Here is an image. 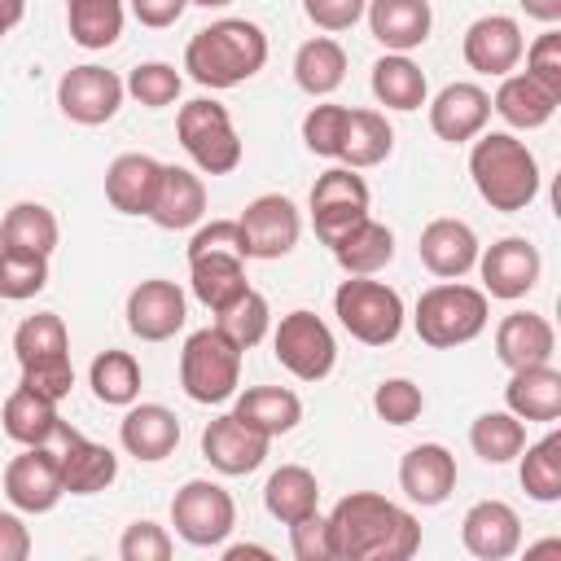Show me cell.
I'll return each instance as SVG.
<instances>
[{
  "label": "cell",
  "mask_w": 561,
  "mask_h": 561,
  "mask_svg": "<svg viewBox=\"0 0 561 561\" xmlns=\"http://www.w3.org/2000/svg\"><path fill=\"white\" fill-rule=\"evenodd\" d=\"M324 522L333 561H408L421 548V522L377 491L342 495Z\"/></svg>",
  "instance_id": "obj_1"
},
{
  "label": "cell",
  "mask_w": 561,
  "mask_h": 561,
  "mask_svg": "<svg viewBox=\"0 0 561 561\" xmlns=\"http://www.w3.org/2000/svg\"><path fill=\"white\" fill-rule=\"evenodd\" d=\"M267 66V35L259 22L245 18H219L202 26L184 48V70L193 83L224 92L245 79H254Z\"/></svg>",
  "instance_id": "obj_2"
},
{
  "label": "cell",
  "mask_w": 561,
  "mask_h": 561,
  "mask_svg": "<svg viewBox=\"0 0 561 561\" xmlns=\"http://www.w3.org/2000/svg\"><path fill=\"white\" fill-rule=\"evenodd\" d=\"M469 175L491 210L517 215L539 197V162L513 131H478L469 149Z\"/></svg>",
  "instance_id": "obj_3"
},
{
  "label": "cell",
  "mask_w": 561,
  "mask_h": 561,
  "mask_svg": "<svg viewBox=\"0 0 561 561\" xmlns=\"http://www.w3.org/2000/svg\"><path fill=\"white\" fill-rule=\"evenodd\" d=\"M486 320H491V298L473 285H460V280L430 285L416 298V311H412L416 337L434 351H451V346L473 342L486 329Z\"/></svg>",
  "instance_id": "obj_4"
},
{
  "label": "cell",
  "mask_w": 561,
  "mask_h": 561,
  "mask_svg": "<svg viewBox=\"0 0 561 561\" xmlns=\"http://www.w3.org/2000/svg\"><path fill=\"white\" fill-rule=\"evenodd\" d=\"M13 355L22 364V386L66 399L75 386V364H70V333L57 311H35L13 329Z\"/></svg>",
  "instance_id": "obj_5"
},
{
  "label": "cell",
  "mask_w": 561,
  "mask_h": 561,
  "mask_svg": "<svg viewBox=\"0 0 561 561\" xmlns=\"http://www.w3.org/2000/svg\"><path fill=\"white\" fill-rule=\"evenodd\" d=\"M333 316L337 324L364 342V346H390L403 333V298L386 280L373 276H346L333 294Z\"/></svg>",
  "instance_id": "obj_6"
},
{
  "label": "cell",
  "mask_w": 561,
  "mask_h": 561,
  "mask_svg": "<svg viewBox=\"0 0 561 561\" xmlns=\"http://www.w3.org/2000/svg\"><path fill=\"white\" fill-rule=\"evenodd\" d=\"M175 136L184 145V153L193 158V167L202 175H228L241 167V136L228 118V110L210 96L184 101L175 114Z\"/></svg>",
  "instance_id": "obj_7"
},
{
  "label": "cell",
  "mask_w": 561,
  "mask_h": 561,
  "mask_svg": "<svg viewBox=\"0 0 561 561\" xmlns=\"http://www.w3.org/2000/svg\"><path fill=\"white\" fill-rule=\"evenodd\" d=\"M180 386L193 403H228L241 386V351L215 324L188 333L180 351Z\"/></svg>",
  "instance_id": "obj_8"
},
{
  "label": "cell",
  "mask_w": 561,
  "mask_h": 561,
  "mask_svg": "<svg viewBox=\"0 0 561 561\" xmlns=\"http://www.w3.org/2000/svg\"><path fill=\"white\" fill-rule=\"evenodd\" d=\"M171 526L193 548H219L237 526V504L219 482L188 478L171 500Z\"/></svg>",
  "instance_id": "obj_9"
},
{
  "label": "cell",
  "mask_w": 561,
  "mask_h": 561,
  "mask_svg": "<svg viewBox=\"0 0 561 561\" xmlns=\"http://www.w3.org/2000/svg\"><path fill=\"white\" fill-rule=\"evenodd\" d=\"M272 355L285 373H294L298 381H324L337 364V342L329 333V324L316 311H289L280 316L276 333H272Z\"/></svg>",
  "instance_id": "obj_10"
},
{
  "label": "cell",
  "mask_w": 561,
  "mask_h": 561,
  "mask_svg": "<svg viewBox=\"0 0 561 561\" xmlns=\"http://www.w3.org/2000/svg\"><path fill=\"white\" fill-rule=\"evenodd\" d=\"M368 215V184L351 167H329L311 184V228L324 245H333L346 228H355Z\"/></svg>",
  "instance_id": "obj_11"
},
{
  "label": "cell",
  "mask_w": 561,
  "mask_h": 561,
  "mask_svg": "<svg viewBox=\"0 0 561 561\" xmlns=\"http://www.w3.org/2000/svg\"><path fill=\"white\" fill-rule=\"evenodd\" d=\"M237 228H241L245 259H285L302 237V215L285 193H259L241 210Z\"/></svg>",
  "instance_id": "obj_12"
},
{
  "label": "cell",
  "mask_w": 561,
  "mask_h": 561,
  "mask_svg": "<svg viewBox=\"0 0 561 561\" xmlns=\"http://www.w3.org/2000/svg\"><path fill=\"white\" fill-rule=\"evenodd\" d=\"M123 96H127V88H123V79L114 75V70H105V66H70L61 79H57V105H61V114L70 118V123H79V127H101V123H110L114 114H118V105H123Z\"/></svg>",
  "instance_id": "obj_13"
},
{
  "label": "cell",
  "mask_w": 561,
  "mask_h": 561,
  "mask_svg": "<svg viewBox=\"0 0 561 561\" xmlns=\"http://www.w3.org/2000/svg\"><path fill=\"white\" fill-rule=\"evenodd\" d=\"M482 272V294L486 298H504V302H517L526 298L535 285H539V272H543V254L539 245H530L526 237H500L495 245L478 250V263Z\"/></svg>",
  "instance_id": "obj_14"
},
{
  "label": "cell",
  "mask_w": 561,
  "mask_h": 561,
  "mask_svg": "<svg viewBox=\"0 0 561 561\" xmlns=\"http://www.w3.org/2000/svg\"><path fill=\"white\" fill-rule=\"evenodd\" d=\"M48 447H53V456H57L61 491H66V495H96V491H105V486L118 478V456H114L105 443L83 438V434L70 430L66 421L57 425V434H53Z\"/></svg>",
  "instance_id": "obj_15"
},
{
  "label": "cell",
  "mask_w": 561,
  "mask_h": 561,
  "mask_svg": "<svg viewBox=\"0 0 561 561\" xmlns=\"http://www.w3.org/2000/svg\"><path fill=\"white\" fill-rule=\"evenodd\" d=\"M460 53H465V66L478 70V75H491V79H504L517 70L522 53H526V35L517 26V18L508 13H482L478 22H469L465 39H460Z\"/></svg>",
  "instance_id": "obj_16"
},
{
  "label": "cell",
  "mask_w": 561,
  "mask_h": 561,
  "mask_svg": "<svg viewBox=\"0 0 561 561\" xmlns=\"http://www.w3.org/2000/svg\"><path fill=\"white\" fill-rule=\"evenodd\" d=\"M127 329L140 337V342H167L184 329L188 320V298L175 280H162V276H149L140 280L131 294H127Z\"/></svg>",
  "instance_id": "obj_17"
},
{
  "label": "cell",
  "mask_w": 561,
  "mask_h": 561,
  "mask_svg": "<svg viewBox=\"0 0 561 561\" xmlns=\"http://www.w3.org/2000/svg\"><path fill=\"white\" fill-rule=\"evenodd\" d=\"M4 495L18 513H53L61 491V469L53 447H22L4 465Z\"/></svg>",
  "instance_id": "obj_18"
},
{
  "label": "cell",
  "mask_w": 561,
  "mask_h": 561,
  "mask_svg": "<svg viewBox=\"0 0 561 561\" xmlns=\"http://www.w3.org/2000/svg\"><path fill=\"white\" fill-rule=\"evenodd\" d=\"M267 447H272V438L250 430L237 412H224V416L206 421V430H202V456L210 460V469H219L228 478L254 473L267 460Z\"/></svg>",
  "instance_id": "obj_19"
},
{
  "label": "cell",
  "mask_w": 561,
  "mask_h": 561,
  "mask_svg": "<svg viewBox=\"0 0 561 561\" xmlns=\"http://www.w3.org/2000/svg\"><path fill=\"white\" fill-rule=\"evenodd\" d=\"M478 232L465 224V219H430L421 228V241H416V254L425 263L430 276L438 280H460L465 272H473L478 263Z\"/></svg>",
  "instance_id": "obj_20"
},
{
  "label": "cell",
  "mask_w": 561,
  "mask_h": 561,
  "mask_svg": "<svg viewBox=\"0 0 561 561\" xmlns=\"http://www.w3.org/2000/svg\"><path fill=\"white\" fill-rule=\"evenodd\" d=\"M460 539L478 561H504L522 548V517L504 500H478L460 517Z\"/></svg>",
  "instance_id": "obj_21"
},
{
  "label": "cell",
  "mask_w": 561,
  "mask_h": 561,
  "mask_svg": "<svg viewBox=\"0 0 561 561\" xmlns=\"http://www.w3.org/2000/svg\"><path fill=\"white\" fill-rule=\"evenodd\" d=\"M399 491L421 508H438L456 491V456L443 443L408 447L399 460Z\"/></svg>",
  "instance_id": "obj_22"
},
{
  "label": "cell",
  "mask_w": 561,
  "mask_h": 561,
  "mask_svg": "<svg viewBox=\"0 0 561 561\" xmlns=\"http://www.w3.org/2000/svg\"><path fill=\"white\" fill-rule=\"evenodd\" d=\"M491 123V96L478 83H447L430 101V127L447 145H469Z\"/></svg>",
  "instance_id": "obj_23"
},
{
  "label": "cell",
  "mask_w": 561,
  "mask_h": 561,
  "mask_svg": "<svg viewBox=\"0 0 561 561\" xmlns=\"http://www.w3.org/2000/svg\"><path fill=\"white\" fill-rule=\"evenodd\" d=\"M118 443L127 456L158 465L180 443V416L162 403H127V416L118 421Z\"/></svg>",
  "instance_id": "obj_24"
},
{
  "label": "cell",
  "mask_w": 561,
  "mask_h": 561,
  "mask_svg": "<svg viewBox=\"0 0 561 561\" xmlns=\"http://www.w3.org/2000/svg\"><path fill=\"white\" fill-rule=\"evenodd\" d=\"M364 18H368L373 39L386 53H412V48H421L430 39V26H434L430 0H368Z\"/></svg>",
  "instance_id": "obj_25"
},
{
  "label": "cell",
  "mask_w": 561,
  "mask_h": 561,
  "mask_svg": "<svg viewBox=\"0 0 561 561\" xmlns=\"http://www.w3.org/2000/svg\"><path fill=\"white\" fill-rule=\"evenodd\" d=\"M206 215V184L197 171L188 167H167L162 162V180H158V193H153V206H149V219L167 232H184L193 224H202Z\"/></svg>",
  "instance_id": "obj_26"
},
{
  "label": "cell",
  "mask_w": 561,
  "mask_h": 561,
  "mask_svg": "<svg viewBox=\"0 0 561 561\" xmlns=\"http://www.w3.org/2000/svg\"><path fill=\"white\" fill-rule=\"evenodd\" d=\"M557 351V333L548 324V316L539 311H508L495 324V359L513 373L526 364H548Z\"/></svg>",
  "instance_id": "obj_27"
},
{
  "label": "cell",
  "mask_w": 561,
  "mask_h": 561,
  "mask_svg": "<svg viewBox=\"0 0 561 561\" xmlns=\"http://www.w3.org/2000/svg\"><path fill=\"white\" fill-rule=\"evenodd\" d=\"M504 408L517 416V421H539V425H552L561 416V373L548 364H526V368H513L508 386H504Z\"/></svg>",
  "instance_id": "obj_28"
},
{
  "label": "cell",
  "mask_w": 561,
  "mask_h": 561,
  "mask_svg": "<svg viewBox=\"0 0 561 561\" xmlns=\"http://www.w3.org/2000/svg\"><path fill=\"white\" fill-rule=\"evenodd\" d=\"M162 180V162L149 153H118L105 167V202L118 215H149L153 193Z\"/></svg>",
  "instance_id": "obj_29"
},
{
  "label": "cell",
  "mask_w": 561,
  "mask_h": 561,
  "mask_svg": "<svg viewBox=\"0 0 561 561\" xmlns=\"http://www.w3.org/2000/svg\"><path fill=\"white\" fill-rule=\"evenodd\" d=\"M57 425H61L57 399H48V394H39V390H31L22 381H18V390L0 408V430L13 443H22V447H48L53 434H57Z\"/></svg>",
  "instance_id": "obj_30"
},
{
  "label": "cell",
  "mask_w": 561,
  "mask_h": 561,
  "mask_svg": "<svg viewBox=\"0 0 561 561\" xmlns=\"http://www.w3.org/2000/svg\"><path fill=\"white\" fill-rule=\"evenodd\" d=\"M557 105H561V96H552V92H548L543 83H535L526 70L504 75L500 88H495V96H491V110H495L508 127H517V131L543 127V123L557 114Z\"/></svg>",
  "instance_id": "obj_31"
},
{
  "label": "cell",
  "mask_w": 561,
  "mask_h": 561,
  "mask_svg": "<svg viewBox=\"0 0 561 561\" xmlns=\"http://www.w3.org/2000/svg\"><path fill=\"white\" fill-rule=\"evenodd\" d=\"M333 259L346 276H377L390 259H394V232L386 224H377L373 215H364L355 228H346L333 245Z\"/></svg>",
  "instance_id": "obj_32"
},
{
  "label": "cell",
  "mask_w": 561,
  "mask_h": 561,
  "mask_svg": "<svg viewBox=\"0 0 561 561\" xmlns=\"http://www.w3.org/2000/svg\"><path fill=\"white\" fill-rule=\"evenodd\" d=\"M188 289H193V298H197L202 307H210V311L228 307L237 294L250 289V280H245V259H241V254H224V250L188 259Z\"/></svg>",
  "instance_id": "obj_33"
},
{
  "label": "cell",
  "mask_w": 561,
  "mask_h": 561,
  "mask_svg": "<svg viewBox=\"0 0 561 561\" xmlns=\"http://www.w3.org/2000/svg\"><path fill=\"white\" fill-rule=\"evenodd\" d=\"M232 399H237L232 412L250 430H259L267 438H280V434H289L302 421V399L294 390H285V386H250V390H241Z\"/></svg>",
  "instance_id": "obj_34"
},
{
  "label": "cell",
  "mask_w": 561,
  "mask_h": 561,
  "mask_svg": "<svg viewBox=\"0 0 561 561\" xmlns=\"http://www.w3.org/2000/svg\"><path fill=\"white\" fill-rule=\"evenodd\" d=\"M373 96L386 105V110H399V114H412L425 105L430 96V83H425V70L408 57V53H386L373 61Z\"/></svg>",
  "instance_id": "obj_35"
},
{
  "label": "cell",
  "mask_w": 561,
  "mask_h": 561,
  "mask_svg": "<svg viewBox=\"0 0 561 561\" xmlns=\"http://www.w3.org/2000/svg\"><path fill=\"white\" fill-rule=\"evenodd\" d=\"M394 149V127L386 123V114L377 110H346V131H342V149L337 162L351 171H368L377 162H386Z\"/></svg>",
  "instance_id": "obj_36"
},
{
  "label": "cell",
  "mask_w": 561,
  "mask_h": 561,
  "mask_svg": "<svg viewBox=\"0 0 561 561\" xmlns=\"http://www.w3.org/2000/svg\"><path fill=\"white\" fill-rule=\"evenodd\" d=\"M346 79V53L333 35H316L307 44H298L294 53V83L307 92V96H329L337 92Z\"/></svg>",
  "instance_id": "obj_37"
},
{
  "label": "cell",
  "mask_w": 561,
  "mask_h": 561,
  "mask_svg": "<svg viewBox=\"0 0 561 561\" xmlns=\"http://www.w3.org/2000/svg\"><path fill=\"white\" fill-rule=\"evenodd\" d=\"M263 508H267L280 526H289V522L316 513V508H320V482H316V473L302 469V465H280V469L267 478V486H263Z\"/></svg>",
  "instance_id": "obj_38"
},
{
  "label": "cell",
  "mask_w": 561,
  "mask_h": 561,
  "mask_svg": "<svg viewBox=\"0 0 561 561\" xmlns=\"http://www.w3.org/2000/svg\"><path fill=\"white\" fill-rule=\"evenodd\" d=\"M57 215L44 202H13L0 219V245L4 250H31V254H53L57 250Z\"/></svg>",
  "instance_id": "obj_39"
},
{
  "label": "cell",
  "mask_w": 561,
  "mask_h": 561,
  "mask_svg": "<svg viewBox=\"0 0 561 561\" xmlns=\"http://www.w3.org/2000/svg\"><path fill=\"white\" fill-rule=\"evenodd\" d=\"M88 386L96 403L105 408H127L140 399V364L131 351H101L88 368Z\"/></svg>",
  "instance_id": "obj_40"
},
{
  "label": "cell",
  "mask_w": 561,
  "mask_h": 561,
  "mask_svg": "<svg viewBox=\"0 0 561 561\" xmlns=\"http://www.w3.org/2000/svg\"><path fill=\"white\" fill-rule=\"evenodd\" d=\"M517 456H522V465H517L522 491L539 504H557L561 500V434L548 430L539 443L522 447Z\"/></svg>",
  "instance_id": "obj_41"
},
{
  "label": "cell",
  "mask_w": 561,
  "mask_h": 561,
  "mask_svg": "<svg viewBox=\"0 0 561 561\" xmlns=\"http://www.w3.org/2000/svg\"><path fill=\"white\" fill-rule=\"evenodd\" d=\"M66 26L79 48H110L123 35V0H66Z\"/></svg>",
  "instance_id": "obj_42"
},
{
  "label": "cell",
  "mask_w": 561,
  "mask_h": 561,
  "mask_svg": "<svg viewBox=\"0 0 561 561\" xmlns=\"http://www.w3.org/2000/svg\"><path fill=\"white\" fill-rule=\"evenodd\" d=\"M210 316H215V329H219L237 351L259 346V342L267 337V329H272V307H267V298H263L259 289L237 294L228 307H219V311H210Z\"/></svg>",
  "instance_id": "obj_43"
},
{
  "label": "cell",
  "mask_w": 561,
  "mask_h": 561,
  "mask_svg": "<svg viewBox=\"0 0 561 561\" xmlns=\"http://www.w3.org/2000/svg\"><path fill=\"white\" fill-rule=\"evenodd\" d=\"M469 447L473 456H482L486 465H508L517 460V451L526 447V421H517L508 408L504 412H482L469 425Z\"/></svg>",
  "instance_id": "obj_44"
},
{
  "label": "cell",
  "mask_w": 561,
  "mask_h": 561,
  "mask_svg": "<svg viewBox=\"0 0 561 561\" xmlns=\"http://www.w3.org/2000/svg\"><path fill=\"white\" fill-rule=\"evenodd\" d=\"M48 285V254L0 245V302H26Z\"/></svg>",
  "instance_id": "obj_45"
},
{
  "label": "cell",
  "mask_w": 561,
  "mask_h": 561,
  "mask_svg": "<svg viewBox=\"0 0 561 561\" xmlns=\"http://www.w3.org/2000/svg\"><path fill=\"white\" fill-rule=\"evenodd\" d=\"M123 88H127V96H136L145 110H167V105L180 101L184 79H180V70L167 66V61H140V66L127 75Z\"/></svg>",
  "instance_id": "obj_46"
},
{
  "label": "cell",
  "mask_w": 561,
  "mask_h": 561,
  "mask_svg": "<svg viewBox=\"0 0 561 561\" xmlns=\"http://www.w3.org/2000/svg\"><path fill=\"white\" fill-rule=\"evenodd\" d=\"M373 412L386 421V425H412L421 412H425V394L416 381L408 377H386L377 390H373Z\"/></svg>",
  "instance_id": "obj_47"
},
{
  "label": "cell",
  "mask_w": 561,
  "mask_h": 561,
  "mask_svg": "<svg viewBox=\"0 0 561 561\" xmlns=\"http://www.w3.org/2000/svg\"><path fill=\"white\" fill-rule=\"evenodd\" d=\"M346 110L351 105H311L307 118H302V145L316 153V158H333L337 162V149H342V131H346Z\"/></svg>",
  "instance_id": "obj_48"
},
{
  "label": "cell",
  "mask_w": 561,
  "mask_h": 561,
  "mask_svg": "<svg viewBox=\"0 0 561 561\" xmlns=\"http://www.w3.org/2000/svg\"><path fill=\"white\" fill-rule=\"evenodd\" d=\"M171 535H167V526H158V522H131L127 530H123V539H118V557L123 561H167L171 557Z\"/></svg>",
  "instance_id": "obj_49"
},
{
  "label": "cell",
  "mask_w": 561,
  "mask_h": 561,
  "mask_svg": "<svg viewBox=\"0 0 561 561\" xmlns=\"http://www.w3.org/2000/svg\"><path fill=\"white\" fill-rule=\"evenodd\" d=\"M522 57H526V75L543 83L552 96H561V31L548 26L543 35H535V44Z\"/></svg>",
  "instance_id": "obj_50"
},
{
  "label": "cell",
  "mask_w": 561,
  "mask_h": 561,
  "mask_svg": "<svg viewBox=\"0 0 561 561\" xmlns=\"http://www.w3.org/2000/svg\"><path fill=\"white\" fill-rule=\"evenodd\" d=\"M289 548H294L298 561H333V552H329V522L320 517V508L298 517V522H289Z\"/></svg>",
  "instance_id": "obj_51"
},
{
  "label": "cell",
  "mask_w": 561,
  "mask_h": 561,
  "mask_svg": "<svg viewBox=\"0 0 561 561\" xmlns=\"http://www.w3.org/2000/svg\"><path fill=\"white\" fill-rule=\"evenodd\" d=\"M215 250H224V254H241V259H245L237 219H210V224H202V228L193 232V241H188V259H197V254H215Z\"/></svg>",
  "instance_id": "obj_52"
},
{
  "label": "cell",
  "mask_w": 561,
  "mask_h": 561,
  "mask_svg": "<svg viewBox=\"0 0 561 561\" xmlns=\"http://www.w3.org/2000/svg\"><path fill=\"white\" fill-rule=\"evenodd\" d=\"M368 0H302V13L320 31H351L364 18Z\"/></svg>",
  "instance_id": "obj_53"
},
{
  "label": "cell",
  "mask_w": 561,
  "mask_h": 561,
  "mask_svg": "<svg viewBox=\"0 0 561 561\" xmlns=\"http://www.w3.org/2000/svg\"><path fill=\"white\" fill-rule=\"evenodd\" d=\"M127 4H131V18L140 26H149V31L175 26L184 18V9H188V0H127Z\"/></svg>",
  "instance_id": "obj_54"
},
{
  "label": "cell",
  "mask_w": 561,
  "mask_h": 561,
  "mask_svg": "<svg viewBox=\"0 0 561 561\" xmlns=\"http://www.w3.org/2000/svg\"><path fill=\"white\" fill-rule=\"evenodd\" d=\"M31 557V530L18 513L0 508V561H26Z\"/></svg>",
  "instance_id": "obj_55"
},
{
  "label": "cell",
  "mask_w": 561,
  "mask_h": 561,
  "mask_svg": "<svg viewBox=\"0 0 561 561\" xmlns=\"http://www.w3.org/2000/svg\"><path fill=\"white\" fill-rule=\"evenodd\" d=\"M517 4H522L526 18H535L543 26H557L561 22V0H517Z\"/></svg>",
  "instance_id": "obj_56"
},
{
  "label": "cell",
  "mask_w": 561,
  "mask_h": 561,
  "mask_svg": "<svg viewBox=\"0 0 561 561\" xmlns=\"http://www.w3.org/2000/svg\"><path fill=\"white\" fill-rule=\"evenodd\" d=\"M22 13H26V0H0V39L22 22Z\"/></svg>",
  "instance_id": "obj_57"
},
{
  "label": "cell",
  "mask_w": 561,
  "mask_h": 561,
  "mask_svg": "<svg viewBox=\"0 0 561 561\" xmlns=\"http://www.w3.org/2000/svg\"><path fill=\"white\" fill-rule=\"evenodd\" d=\"M224 557H228V561H241V557H272V548H259V543H232V548H224Z\"/></svg>",
  "instance_id": "obj_58"
},
{
  "label": "cell",
  "mask_w": 561,
  "mask_h": 561,
  "mask_svg": "<svg viewBox=\"0 0 561 561\" xmlns=\"http://www.w3.org/2000/svg\"><path fill=\"white\" fill-rule=\"evenodd\" d=\"M188 4H202V9H224V4H232V0H188Z\"/></svg>",
  "instance_id": "obj_59"
}]
</instances>
